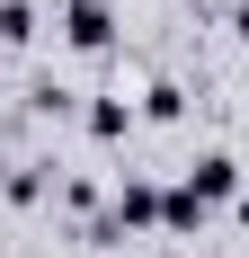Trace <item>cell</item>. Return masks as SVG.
Here are the masks:
<instances>
[{"mask_svg":"<svg viewBox=\"0 0 249 258\" xmlns=\"http://www.w3.org/2000/svg\"><path fill=\"white\" fill-rule=\"evenodd\" d=\"M63 45L72 53H107L116 45V9L107 0H63Z\"/></svg>","mask_w":249,"mask_h":258,"instance_id":"6da1fadb","label":"cell"},{"mask_svg":"<svg viewBox=\"0 0 249 258\" xmlns=\"http://www.w3.org/2000/svg\"><path fill=\"white\" fill-rule=\"evenodd\" d=\"M187 187H196L205 205H223V196H240V160L231 152H196L187 160Z\"/></svg>","mask_w":249,"mask_h":258,"instance_id":"7a4b0ae2","label":"cell"},{"mask_svg":"<svg viewBox=\"0 0 249 258\" xmlns=\"http://www.w3.org/2000/svg\"><path fill=\"white\" fill-rule=\"evenodd\" d=\"M205 214H214V205H205L187 178H178V187H160V232H178V240H187V232H205Z\"/></svg>","mask_w":249,"mask_h":258,"instance_id":"3957f363","label":"cell"},{"mask_svg":"<svg viewBox=\"0 0 249 258\" xmlns=\"http://www.w3.org/2000/svg\"><path fill=\"white\" fill-rule=\"evenodd\" d=\"M134 125H143V116H134V98H98V107H89V143H125Z\"/></svg>","mask_w":249,"mask_h":258,"instance_id":"277c9868","label":"cell"},{"mask_svg":"<svg viewBox=\"0 0 249 258\" xmlns=\"http://www.w3.org/2000/svg\"><path fill=\"white\" fill-rule=\"evenodd\" d=\"M134 116H143V125H178V116H187V89H178V80H151Z\"/></svg>","mask_w":249,"mask_h":258,"instance_id":"5b68a950","label":"cell"},{"mask_svg":"<svg viewBox=\"0 0 249 258\" xmlns=\"http://www.w3.org/2000/svg\"><path fill=\"white\" fill-rule=\"evenodd\" d=\"M0 45H36V0H0Z\"/></svg>","mask_w":249,"mask_h":258,"instance_id":"8992f818","label":"cell"},{"mask_svg":"<svg viewBox=\"0 0 249 258\" xmlns=\"http://www.w3.org/2000/svg\"><path fill=\"white\" fill-rule=\"evenodd\" d=\"M0 196H9V205H36V196H45V160H27V169H9V178H0Z\"/></svg>","mask_w":249,"mask_h":258,"instance_id":"52a82bcc","label":"cell"},{"mask_svg":"<svg viewBox=\"0 0 249 258\" xmlns=\"http://www.w3.org/2000/svg\"><path fill=\"white\" fill-rule=\"evenodd\" d=\"M231 27H240V36H249V0H240V9H231Z\"/></svg>","mask_w":249,"mask_h":258,"instance_id":"ba28073f","label":"cell"}]
</instances>
